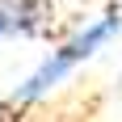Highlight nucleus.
Here are the masks:
<instances>
[{
  "instance_id": "1",
  "label": "nucleus",
  "mask_w": 122,
  "mask_h": 122,
  "mask_svg": "<svg viewBox=\"0 0 122 122\" xmlns=\"http://www.w3.org/2000/svg\"><path fill=\"white\" fill-rule=\"evenodd\" d=\"M118 30H122V13H118V9H114V13H105L101 21H93L88 30H80L72 42H63V46L55 51V55H51V59L42 63V67L30 76V80H25L17 93H13V97H9V110H21V105L38 101V97H42L51 84H59L67 72H76V67H80V63H84V59H88L97 46H105V42H110ZM9 110H0V114H9Z\"/></svg>"
},
{
  "instance_id": "2",
  "label": "nucleus",
  "mask_w": 122,
  "mask_h": 122,
  "mask_svg": "<svg viewBox=\"0 0 122 122\" xmlns=\"http://www.w3.org/2000/svg\"><path fill=\"white\" fill-rule=\"evenodd\" d=\"M0 13L9 21V34L42 38L55 30V4L51 0H0Z\"/></svg>"
},
{
  "instance_id": "3",
  "label": "nucleus",
  "mask_w": 122,
  "mask_h": 122,
  "mask_svg": "<svg viewBox=\"0 0 122 122\" xmlns=\"http://www.w3.org/2000/svg\"><path fill=\"white\" fill-rule=\"evenodd\" d=\"M4 34H9V21H4V13H0V38H4Z\"/></svg>"
}]
</instances>
